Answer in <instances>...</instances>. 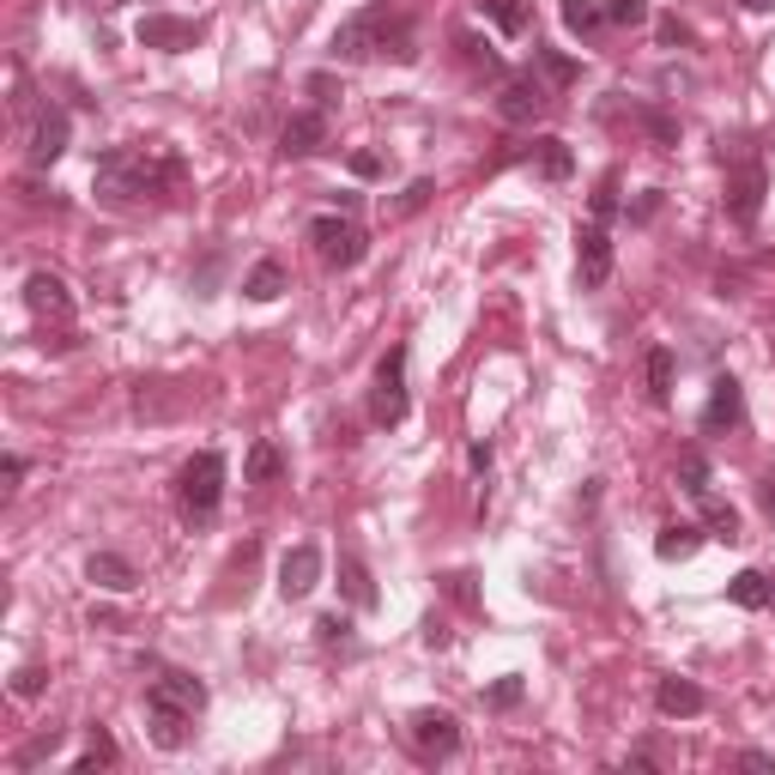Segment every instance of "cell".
I'll return each mask as SVG.
<instances>
[{"instance_id": "1", "label": "cell", "mask_w": 775, "mask_h": 775, "mask_svg": "<svg viewBox=\"0 0 775 775\" xmlns=\"http://www.w3.org/2000/svg\"><path fill=\"white\" fill-rule=\"evenodd\" d=\"M188 183V164L158 145H109L92 164V188L104 207H140V200H164Z\"/></svg>"}, {"instance_id": "2", "label": "cell", "mask_w": 775, "mask_h": 775, "mask_svg": "<svg viewBox=\"0 0 775 775\" xmlns=\"http://www.w3.org/2000/svg\"><path fill=\"white\" fill-rule=\"evenodd\" d=\"M200 709H207V684H200L195 672H164V679H152V691H145L152 745H158V751H183L188 727L200 721Z\"/></svg>"}, {"instance_id": "3", "label": "cell", "mask_w": 775, "mask_h": 775, "mask_svg": "<svg viewBox=\"0 0 775 775\" xmlns=\"http://www.w3.org/2000/svg\"><path fill=\"white\" fill-rule=\"evenodd\" d=\"M176 491H183V515H188V521H212L219 503H224V455H219V448H200V455L183 467Z\"/></svg>"}, {"instance_id": "4", "label": "cell", "mask_w": 775, "mask_h": 775, "mask_svg": "<svg viewBox=\"0 0 775 775\" xmlns=\"http://www.w3.org/2000/svg\"><path fill=\"white\" fill-rule=\"evenodd\" d=\"M407 412H412V395H407V345H395V352L376 364V388H369V424L395 431V424H407Z\"/></svg>"}, {"instance_id": "5", "label": "cell", "mask_w": 775, "mask_h": 775, "mask_svg": "<svg viewBox=\"0 0 775 775\" xmlns=\"http://www.w3.org/2000/svg\"><path fill=\"white\" fill-rule=\"evenodd\" d=\"M309 243H316L321 267H333V273H345V267L364 261V231H357L352 219H340V212H321V219H309Z\"/></svg>"}, {"instance_id": "6", "label": "cell", "mask_w": 775, "mask_h": 775, "mask_svg": "<svg viewBox=\"0 0 775 775\" xmlns=\"http://www.w3.org/2000/svg\"><path fill=\"white\" fill-rule=\"evenodd\" d=\"M545 109H552V85L539 80L533 67L503 80V92H497V116L509 121V128H527V121H539Z\"/></svg>"}, {"instance_id": "7", "label": "cell", "mask_w": 775, "mask_h": 775, "mask_svg": "<svg viewBox=\"0 0 775 775\" xmlns=\"http://www.w3.org/2000/svg\"><path fill=\"white\" fill-rule=\"evenodd\" d=\"M207 19H176V13H145L140 25H133V37H140V49H164V55H183L195 49V43H207Z\"/></svg>"}, {"instance_id": "8", "label": "cell", "mask_w": 775, "mask_h": 775, "mask_svg": "<svg viewBox=\"0 0 775 775\" xmlns=\"http://www.w3.org/2000/svg\"><path fill=\"white\" fill-rule=\"evenodd\" d=\"M763 195H770V171H763L758 158L733 164V176H727V219L751 231V224H758V212H763Z\"/></svg>"}, {"instance_id": "9", "label": "cell", "mask_w": 775, "mask_h": 775, "mask_svg": "<svg viewBox=\"0 0 775 775\" xmlns=\"http://www.w3.org/2000/svg\"><path fill=\"white\" fill-rule=\"evenodd\" d=\"M67 140H73V116H67L61 104H43L37 121H31V145H25L31 164H37V171H49V164L67 152Z\"/></svg>"}, {"instance_id": "10", "label": "cell", "mask_w": 775, "mask_h": 775, "mask_svg": "<svg viewBox=\"0 0 775 775\" xmlns=\"http://www.w3.org/2000/svg\"><path fill=\"white\" fill-rule=\"evenodd\" d=\"M381 13H388V0H376V7H364V13L345 19V25L333 31V61H369V55H376Z\"/></svg>"}, {"instance_id": "11", "label": "cell", "mask_w": 775, "mask_h": 775, "mask_svg": "<svg viewBox=\"0 0 775 775\" xmlns=\"http://www.w3.org/2000/svg\"><path fill=\"white\" fill-rule=\"evenodd\" d=\"M25 303H31V316L37 321H55V328H67L73 321V291H67V279L61 273H31L25 279Z\"/></svg>"}, {"instance_id": "12", "label": "cell", "mask_w": 775, "mask_h": 775, "mask_svg": "<svg viewBox=\"0 0 775 775\" xmlns=\"http://www.w3.org/2000/svg\"><path fill=\"white\" fill-rule=\"evenodd\" d=\"M576 279H582V291H594V285L612 279V237H606L600 219L576 231Z\"/></svg>"}, {"instance_id": "13", "label": "cell", "mask_w": 775, "mask_h": 775, "mask_svg": "<svg viewBox=\"0 0 775 775\" xmlns=\"http://www.w3.org/2000/svg\"><path fill=\"white\" fill-rule=\"evenodd\" d=\"M407 733H412V745H419V758H455L460 751V721L448 709H419Z\"/></svg>"}, {"instance_id": "14", "label": "cell", "mask_w": 775, "mask_h": 775, "mask_svg": "<svg viewBox=\"0 0 775 775\" xmlns=\"http://www.w3.org/2000/svg\"><path fill=\"white\" fill-rule=\"evenodd\" d=\"M745 424V388L733 376H715L709 381V407H703V436H727Z\"/></svg>"}, {"instance_id": "15", "label": "cell", "mask_w": 775, "mask_h": 775, "mask_svg": "<svg viewBox=\"0 0 775 775\" xmlns=\"http://www.w3.org/2000/svg\"><path fill=\"white\" fill-rule=\"evenodd\" d=\"M321 145H328V116L321 109H297L279 128V158H316Z\"/></svg>"}, {"instance_id": "16", "label": "cell", "mask_w": 775, "mask_h": 775, "mask_svg": "<svg viewBox=\"0 0 775 775\" xmlns=\"http://www.w3.org/2000/svg\"><path fill=\"white\" fill-rule=\"evenodd\" d=\"M321 545H291L285 552V564H279V594L285 600H303V594H316V582H321Z\"/></svg>"}, {"instance_id": "17", "label": "cell", "mask_w": 775, "mask_h": 775, "mask_svg": "<svg viewBox=\"0 0 775 775\" xmlns=\"http://www.w3.org/2000/svg\"><path fill=\"white\" fill-rule=\"evenodd\" d=\"M655 709L667 715V721H691V715L709 709V696H703V684H691V679H660L655 684Z\"/></svg>"}, {"instance_id": "18", "label": "cell", "mask_w": 775, "mask_h": 775, "mask_svg": "<svg viewBox=\"0 0 775 775\" xmlns=\"http://www.w3.org/2000/svg\"><path fill=\"white\" fill-rule=\"evenodd\" d=\"M85 582H97V588H109V594H133L140 588V569L121 552H92L85 557Z\"/></svg>"}, {"instance_id": "19", "label": "cell", "mask_w": 775, "mask_h": 775, "mask_svg": "<svg viewBox=\"0 0 775 775\" xmlns=\"http://www.w3.org/2000/svg\"><path fill=\"white\" fill-rule=\"evenodd\" d=\"M273 479H285V448L273 436H255L243 455V485H273Z\"/></svg>"}, {"instance_id": "20", "label": "cell", "mask_w": 775, "mask_h": 775, "mask_svg": "<svg viewBox=\"0 0 775 775\" xmlns=\"http://www.w3.org/2000/svg\"><path fill=\"white\" fill-rule=\"evenodd\" d=\"M703 539H709L703 527L672 521V527H660V533H655V557H660V564H684V557H691L696 545H703Z\"/></svg>"}, {"instance_id": "21", "label": "cell", "mask_w": 775, "mask_h": 775, "mask_svg": "<svg viewBox=\"0 0 775 775\" xmlns=\"http://www.w3.org/2000/svg\"><path fill=\"white\" fill-rule=\"evenodd\" d=\"M340 594L357 606V612H376V600H381V594H376V582H369L364 557H352V552L340 557Z\"/></svg>"}, {"instance_id": "22", "label": "cell", "mask_w": 775, "mask_h": 775, "mask_svg": "<svg viewBox=\"0 0 775 775\" xmlns=\"http://www.w3.org/2000/svg\"><path fill=\"white\" fill-rule=\"evenodd\" d=\"M770 588H775V576H763V569H739V576L727 582V600L745 606V612H763V606H770Z\"/></svg>"}, {"instance_id": "23", "label": "cell", "mask_w": 775, "mask_h": 775, "mask_svg": "<svg viewBox=\"0 0 775 775\" xmlns=\"http://www.w3.org/2000/svg\"><path fill=\"white\" fill-rule=\"evenodd\" d=\"M527 164H533V171L545 176V183H564V176L576 171V158H569V145H564V140H533Z\"/></svg>"}, {"instance_id": "24", "label": "cell", "mask_w": 775, "mask_h": 775, "mask_svg": "<svg viewBox=\"0 0 775 775\" xmlns=\"http://www.w3.org/2000/svg\"><path fill=\"white\" fill-rule=\"evenodd\" d=\"M473 7H479V19H485L497 37H521V31H527V7H521V0H473Z\"/></svg>"}, {"instance_id": "25", "label": "cell", "mask_w": 775, "mask_h": 775, "mask_svg": "<svg viewBox=\"0 0 775 775\" xmlns=\"http://www.w3.org/2000/svg\"><path fill=\"white\" fill-rule=\"evenodd\" d=\"M279 291H285V267L267 255V261H255L249 267V279H243V297H255V303H273Z\"/></svg>"}, {"instance_id": "26", "label": "cell", "mask_w": 775, "mask_h": 775, "mask_svg": "<svg viewBox=\"0 0 775 775\" xmlns=\"http://www.w3.org/2000/svg\"><path fill=\"white\" fill-rule=\"evenodd\" d=\"M648 400H655V407H667V400H672V369H679V364H672V352H667V345H648Z\"/></svg>"}, {"instance_id": "27", "label": "cell", "mask_w": 775, "mask_h": 775, "mask_svg": "<svg viewBox=\"0 0 775 775\" xmlns=\"http://www.w3.org/2000/svg\"><path fill=\"white\" fill-rule=\"evenodd\" d=\"M703 527H709V539H727V545L745 539V533H739V509H733V503H721L715 491L703 497Z\"/></svg>"}, {"instance_id": "28", "label": "cell", "mask_w": 775, "mask_h": 775, "mask_svg": "<svg viewBox=\"0 0 775 775\" xmlns=\"http://www.w3.org/2000/svg\"><path fill=\"white\" fill-rule=\"evenodd\" d=\"M533 73H539L545 85H569L582 67L569 61V55H557V49H545V43H533Z\"/></svg>"}, {"instance_id": "29", "label": "cell", "mask_w": 775, "mask_h": 775, "mask_svg": "<svg viewBox=\"0 0 775 775\" xmlns=\"http://www.w3.org/2000/svg\"><path fill=\"white\" fill-rule=\"evenodd\" d=\"M679 491H684V497H696V503L709 497V460L696 455V448H684V455H679Z\"/></svg>"}, {"instance_id": "30", "label": "cell", "mask_w": 775, "mask_h": 775, "mask_svg": "<svg viewBox=\"0 0 775 775\" xmlns=\"http://www.w3.org/2000/svg\"><path fill=\"white\" fill-rule=\"evenodd\" d=\"M564 25L576 31V37H594V31L606 25V7L600 0H564Z\"/></svg>"}, {"instance_id": "31", "label": "cell", "mask_w": 775, "mask_h": 775, "mask_svg": "<svg viewBox=\"0 0 775 775\" xmlns=\"http://www.w3.org/2000/svg\"><path fill=\"white\" fill-rule=\"evenodd\" d=\"M636 121H643V128H648V140H655V145H679V121H672L667 109L643 104V109H636Z\"/></svg>"}, {"instance_id": "32", "label": "cell", "mask_w": 775, "mask_h": 775, "mask_svg": "<svg viewBox=\"0 0 775 775\" xmlns=\"http://www.w3.org/2000/svg\"><path fill=\"white\" fill-rule=\"evenodd\" d=\"M316 636H321V648H352V618H345V612L316 618Z\"/></svg>"}, {"instance_id": "33", "label": "cell", "mask_w": 775, "mask_h": 775, "mask_svg": "<svg viewBox=\"0 0 775 775\" xmlns=\"http://www.w3.org/2000/svg\"><path fill=\"white\" fill-rule=\"evenodd\" d=\"M521 696H527L521 672H503V679H497V684H491V691H485V703H491V709H515Z\"/></svg>"}, {"instance_id": "34", "label": "cell", "mask_w": 775, "mask_h": 775, "mask_svg": "<svg viewBox=\"0 0 775 775\" xmlns=\"http://www.w3.org/2000/svg\"><path fill=\"white\" fill-rule=\"evenodd\" d=\"M49 691V667H19L13 672V696L19 703H31V696H43Z\"/></svg>"}, {"instance_id": "35", "label": "cell", "mask_w": 775, "mask_h": 775, "mask_svg": "<svg viewBox=\"0 0 775 775\" xmlns=\"http://www.w3.org/2000/svg\"><path fill=\"white\" fill-rule=\"evenodd\" d=\"M55 745H61V727H43V733H37V739H31V745H25V751H19V758H13V763H19V770H31V763H43V758H49V751H55Z\"/></svg>"}, {"instance_id": "36", "label": "cell", "mask_w": 775, "mask_h": 775, "mask_svg": "<svg viewBox=\"0 0 775 775\" xmlns=\"http://www.w3.org/2000/svg\"><path fill=\"white\" fill-rule=\"evenodd\" d=\"M97 763H116V739H109L104 727H92V751H85V758L73 763V770L85 775V770H97Z\"/></svg>"}, {"instance_id": "37", "label": "cell", "mask_w": 775, "mask_h": 775, "mask_svg": "<svg viewBox=\"0 0 775 775\" xmlns=\"http://www.w3.org/2000/svg\"><path fill=\"white\" fill-rule=\"evenodd\" d=\"M648 0H606V25H643Z\"/></svg>"}, {"instance_id": "38", "label": "cell", "mask_w": 775, "mask_h": 775, "mask_svg": "<svg viewBox=\"0 0 775 775\" xmlns=\"http://www.w3.org/2000/svg\"><path fill=\"white\" fill-rule=\"evenodd\" d=\"M460 55H467L473 67H485V73H503V55H497V49H485L479 37H460Z\"/></svg>"}, {"instance_id": "39", "label": "cell", "mask_w": 775, "mask_h": 775, "mask_svg": "<svg viewBox=\"0 0 775 775\" xmlns=\"http://www.w3.org/2000/svg\"><path fill=\"white\" fill-rule=\"evenodd\" d=\"M431 195H436V183H431V176H419V183H412L407 195L395 200V219H407V212H419V207H424V200H431Z\"/></svg>"}, {"instance_id": "40", "label": "cell", "mask_w": 775, "mask_h": 775, "mask_svg": "<svg viewBox=\"0 0 775 775\" xmlns=\"http://www.w3.org/2000/svg\"><path fill=\"white\" fill-rule=\"evenodd\" d=\"M684 43H696V31L691 25H684V19H660V49H684Z\"/></svg>"}, {"instance_id": "41", "label": "cell", "mask_w": 775, "mask_h": 775, "mask_svg": "<svg viewBox=\"0 0 775 775\" xmlns=\"http://www.w3.org/2000/svg\"><path fill=\"white\" fill-rule=\"evenodd\" d=\"M443 588H448V600H460V606H479L473 576H467V569H448V576H443Z\"/></svg>"}, {"instance_id": "42", "label": "cell", "mask_w": 775, "mask_h": 775, "mask_svg": "<svg viewBox=\"0 0 775 775\" xmlns=\"http://www.w3.org/2000/svg\"><path fill=\"white\" fill-rule=\"evenodd\" d=\"M612 207H618V183H612V176H606V183L600 188H594V219H612Z\"/></svg>"}, {"instance_id": "43", "label": "cell", "mask_w": 775, "mask_h": 775, "mask_svg": "<svg viewBox=\"0 0 775 775\" xmlns=\"http://www.w3.org/2000/svg\"><path fill=\"white\" fill-rule=\"evenodd\" d=\"M345 171L369 183V176H381V158H376V152H352V158H345Z\"/></svg>"}, {"instance_id": "44", "label": "cell", "mask_w": 775, "mask_h": 775, "mask_svg": "<svg viewBox=\"0 0 775 775\" xmlns=\"http://www.w3.org/2000/svg\"><path fill=\"white\" fill-rule=\"evenodd\" d=\"M655 212H660V188H648V195H643V200H636V207H631V224H648V219H655Z\"/></svg>"}, {"instance_id": "45", "label": "cell", "mask_w": 775, "mask_h": 775, "mask_svg": "<svg viewBox=\"0 0 775 775\" xmlns=\"http://www.w3.org/2000/svg\"><path fill=\"white\" fill-rule=\"evenodd\" d=\"M424 643H431V648L448 643V624H443V618H424Z\"/></svg>"}, {"instance_id": "46", "label": "cell", "mask_w": 775, "mask_h": 775, "mask_svg": "<svg viewBox=\"0 0 775 775\" xmlns=\"http://www.w3.org/2000/svg\"><path fill=\"white\" fill-rule=\"evenodd\" d=\"M739 770H763V775H770L775 758H763V751H739Z\"/></svg>"}, {"instance_id": "47", "label": "cell", "mask_w": 775, "mask_h": 775, "mask_svg": "<svg viewBox=\"0 0 775 775\" xmlns=\"http://www.w3.org/2000/svg\"><path fill=\"white\" fill-rule=\"evenodd\" d=\"M0 473H7V485H19V479H25V455H7L0 460Z\"/></svg>"}, {"instance_id": "48", "label": "cell", "mask_w": 775, "mask_h": 775, "mask_svg": "<svg viewBox=\"0 0 775 775\" xmlns=\"http://www.w3.org/2000/svg\"><path fill=\"white\" fill-rule=\"evenodd\" d=\"M758 503H763V515H770V521H775V473H770V479H763V485H758Z\"/></svg>"}, {"instance_id": "49", "label": "cell", "mask_w": 775, "mask_h": 775, "mask_svg": "<svg viewBox=\"0 0 775 775\" xmlns=\"http://www.w3.org/2000/svg\"><path fill=\"white\" fill-rule=\"evenodd\" d=\"M467 460H473V473H491V448H485V443L467 448Z\"/></svg>"}, {"instance_id": "50", "label": "cell", "mask_w": 775, "mask_h": 775, "mask_svg": "<svg viewBox=\"0 0 775 775\" xmlns=\"http://www.w3.org/2000/svg\"><path fill=\"white\" fill-rule=\"evenodd\" d=\"M309 92H316L321 104H333V80H328V73H316V80H309Z\"/></svg>"}, {"instance_id": "51", "label": "cell", "mask_w": 775, "mask_h": 775, "mask_svg": "<svg viewBox=\"0 0 775 775\" xmlns=\"http://www.w3.org/2000/svg\"><path fill=\"white\" fill-rule=\"evenodd\" d=\"M745 13H775V0H739Z\"/></svg>"}, {"instance_id": "52", "label": "cell", "mask_w": 775, "mask_h": 775, "mask_svg": "<svg viewBox=\"0 0 775 775\" xmlns=\"http://www.w3.org/2000/svg\"><path fill=\"white\" fill-rule=\"evenodd\" d=\"M770 606H775V588H770Z\"/></svg>"}]
</instances>
